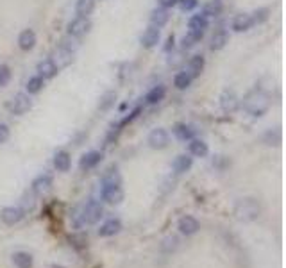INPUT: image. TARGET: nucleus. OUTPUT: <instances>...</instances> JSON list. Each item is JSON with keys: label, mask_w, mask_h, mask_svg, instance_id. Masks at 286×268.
<instances>
[{"label": "nucleus", "mask_w": 286, "mask_h": 268, "mask_svg": "<svg viewBox=\"0 0 286 268\" xmlns=\"http://www.w3.org/2000/svg\"><path fill=\"white\" fill-rule=\"evenodd\" d=\"M268 13H270V9H267V8L256 9V11H254V16L251 15V18H253V23H263L265 20L268 18Z\"/></svg>", "instance_id": "4c0bfd02"}, {"label": "nucleus", "mask_w": 286, "mask_h": 268, "mask_svg": "<svg viewBox=\"0 0 286 268\" xmlns=\"http://www.w3.org/2000/svg\"><path fill=\"white\" fill-rule=\"evenodd\" d=\"M159 36H161V32H159L158 27H149L141 36V45L145 49H152V47H156L159 43Z\"/></svg>", "instance_id": "f3484780"}, {"label": "nucleus", "mask_w": 286, "mask_h": 268, "mask_svg": "<svg viewBox=\"0 0 286 268\" xmlns=\"http://www.w3.org/2000/svg\"><path fill=\"white\" fill-rule=\"evenodd\" d=\"M193 165V158L188 154H181V156H177L175 159H173L172 163V168L175 174H185V172H188L190 168H192Z\"/></svg>", "instance_id": "a211bd4d"}, {"label": "nucleus", "mask_w": 286, "mask_h": 268, "mask_svg": "<svg viewBox=\"0 0 286 268\" xmlns=\"http://www.w3.org/2000/svg\"><path fill=\"white\" fill-rule=\"evenodd\" d=\"M100 199L105 204L118 206L124 200V189L122 186H108V188H100Z\"/></svg>", "instance_id": "6e6552de"}, {"label": "nucleus", "mask_w": 286, "mask_h": 268, "mask_svg": "<svg viewBox=\"0 0 286 268\" xmlns=\"http://www.w3.org/2000/svg\"><path fill=\"white\" fill-rule=\"evenodd\" d=\"M158 4L161 6L163 9H170L173 6H177V0H158Z\"/></svg>", "instance_id": "a19ab883"}, {"label": "nucleus", "mask_w": 286, "mask_h": 268, "mask_svg": "<svg viewBox=\"0 0 286 268\" xmlns=\"http://www.w3.org/2000/svg\"><path fill=\"white\" fill-rule=\"evenodd\" d=\"M263 141L267 145H279V143H281V131H279V129L267 131V134L263 136Z\"/></svg>", "instance_id": "f704fd0d"}, {"label": "nucleus", "mask_w": 286, "mask_h": 268, "mask_svg": "<svg viewBox=\"0 0 286 268\" xmlns=\"http://www.w3.org/2000/svg\"><path fill=\"white\" fill-rule=\"evenodd\" d=\"M188 27L190 30H195V32H204L207 29V18L204 15H193L190 18Z\"/></svg>", "instance_id": "cd10ccee"}, {"label": "nucleus", "mask_w": 286, "mask_h": 268, "mask_svg": "<svg viewBox=\"0 0 286 268\" xmlns=\"http://www.w3.org/2000/svg\"><path fill=\"white\" fill-rule=\"evenodd\" d=\"M240 106V100H238L236 93L231 90H226L220 95V107H222L224 113H234Z\"/></svg>", "instance_id": "9b49d317"}, {"label": "nucleus", "mask_w": 286, "mask_h": 268, "mask_svg": "<svg viewBox=\"0 0 286 268\" xmlns=\"http://www.w3.org/2000/svg\"><path fill=\"white\" fill-rule=\"evenodd\" d=\"M43 86H45V79H42L40 75L30 77L29 83H27V93H29V95L40 93V91L43 90Z\"/></svg>", "instance_id": "7c9ffc66"}, {"label": "nucleus", "mask_w": 286, "mask_h": 268, "mask_svg": "<svg viewBox=\"0 0 286 268\" xmlns=\"http://www.w3.org/2000/svg\"><path fill=\"white\" fill-rule=\"evenodd\" d=\"M170 49H173V36H168V40H166L165 50H170Z\"/></svg>", "instance_id": "79ce46f5"}, {"label": "nucleus", "mask_w": 286, "mask_h": 268, "mask_svg": "<svg viewBox=\"0 0 286 268\" xmlns=\"http://www.w3.org/2000/svg\"><path fill=\"white\" fill-rule=\"evenodd\" d=\"M100 188H108V186H122V175L118 172L117 166H110L108 170L104 172L100 179Z\"/></svg>", "instance_id": "ddd939ff"}, {"label": "nucleus", "mask_w": 286, "mask_h": 268, "mask_svg": "<svg viewBox=\"0 0 286 268\" xmlns=\"http://www.w3.org/2000/svg\"><path fill=\"white\" fill-rule=\"evenodd\" d=\"M52 182H54V179H52V175H50V174L38 175V177L32 181V192L36 193V195H42V193L49 192L50 186H52Z\"/></svg>", "instance_id": "dca6fc26"}, {"label": "nucleus", "mask_w": 286, "mask_h": 268, "mask_svg": "<svg viewBox=\"0 0 286 268\" xmlns=\"http://www.w3.org/2000/svg\"><path fill=\"white\" fill-rule=\"evenodd\" d=\"M9 140V127L6 124H0V145Z\"/></svg>", "instance_id": "ea45409f"}, {"label": "nucleus", "mask_w": 286, "mask_h": 268, "mask_svg": "<svg viewBox=\"0 0 286 268\" xmlns=\"http://www.w3.org/2000/svg\"><path fill=\"white\" fill-rule=\"evenodd\" d=\"M204 32H195V30H188V34L183 38V49H192L202 40Z\"/></svg>", "instance_id": "2f4dec72"}, {"label": "nucleus", "mask_w": 286, "mask_h": 268, "mask_svg": "<svg viewBox=\"0 0 286 268\" xmlns=\"http://www.w3.org/2000/svg\"><path fill=\"white\" fill-rule=\"evenodd\" d=\"M166 95V88L165 86H154L151 91L147 93V97H145V100H147V104H151V106H154V104H159L165 98Z\"/></svg>", "instance_id": "a878e982"}, {"label": "nucleus", "mask_w": 286, "mask_h": 268, "mask_svg": "<svg viewBox=\"0 0 286 268\" xmlns=\"http://www.w3.org/2000/svg\"><path fill=\"white\" fill-rule=\"evenodd\" d=\"M9 81H11V68L8 64H0V88L8 86Z\"/></svg>", "instance_id": "c9c22d12"}, {"label": "nucleus", "mask_w": 286, "mask_h": 268, "mask_svg": "<svg viewBox=\"0 0 286 268\" xmlns=\"http://www.w3.org/2000/svg\"><path fill=\"white\" fill-rule=\"evenodd\" d=\"M243 107L253 117H263L268 111V107H270V97L261 90L248 91L243 98Z\"/></svg>", "instance_id": "f257e3e1"}, {"label": "nucleus", "mask_w": 286, "mask_h": 268, "mask_svg": "<svg viewBox=\"0 0 286 268\" xmlns=\"http://www.w3.org/2000/svg\"><path fill=\"white\" fill-rule=\"evenodd\" d=\"M190 154L195 156V158H206L209 148H207V143L202 140H190Z\"/></svg>", "instance_id": "b1692460"}, {"label": "nucleus", "mask_w": 286, "mask_h": 268, "mask_svg": "<svg viewBox=\"0 0 286 268\" xmlns=\"http://www.w3.org/2000/svg\"><path fill=\"white\" fill-rule=\"evenodd\" d=\"M11 261H13V264H15L16 268H32V264H34L32 254L23 252V250H18V252L13 254Z\"/></svg>", "instance_id": "aec40b11"}, {"label": "nucleus", "mask_w": 286, "mask_h": 268, "mask_svg": "<svg viewBox=\"0 0 286 268\" xmlns=\"http://www.w3.org/2000/svg\"><path fill=\"white\" fill-rule=\"evenodd\" d=\"M59 72V66L56 64L54 59H43L42 63H38V75L42 79H52Z\"/></svg>", "instance_id": "4468645a"}, {"label": "nucleus", "mask_w": 286, "mask_h": 268, "mask_svg": "<svg viewBox=\"0 0 286 268\" xmlns=\"http://www.w3.org/2000/svg\"><path fill=\"white\" fill-rule=\"evenodd\" d=\"M147 143H149V147L154 148V150H163V148L168 147L170 134L166 132V129L158 127V129H154V131H151V134H149V138H147Z\"/></svg>", "instance_id": "20e7f679"}, {"label": "nucleus", "mask_w": 286, "mask_h": 268, "mask_svg": "<svg viewBox=\"0 0 286 268\" xmlns=\"http://www.w3.org/2000/svg\"><path fill=\"white\" fill-rule=\"evenodd\" d=\"M227 43H229V34H227L226 30H219L211 38V50H222Z\"/></svg>", "instance_id": "bb28decb"}, {"label": "nucleus", "mask_w": 286, "mask_h": 268, "mask_svg": "<svg viewBox=\"0 0 286 268\" xmlns=\"http://www.w3.org/2000/svg\"><path fill=\"white\" fill-rule=\"evenodd\" d=\"M177 229H179V233H181L183 236H193V234H197L200 231V222L195 216L185 215L177 222Z\"/></svg>", "instance_id": "0eeeda50"}, {"label": "nucleus", "mask_w": 286, "mask_h": 268, "mask_svg": "<svg viewBox=\"0 0 286 268\" xmlns=\"http://www.w3.org/2000/svg\"><path fill=\"white\" fill-rule=\"evenodd\" d=\"M253 25H254L253 18H251V15H247V13H240V15H236V18L233 20V29L236 30V32H245V30H248Z\"/></svg>", "instance_id": "412c9836"}, {"label": "nucleus", "mask_w": 286, "mask_h": 268, "mask_svg": "<svg viewBox=\"0 0 286 268\" xmlns=\"http://www.w3.org/2000/svg\"><path fill=\"white\" fill-rule=\"evenodd\" d=\"M168 20H170L168 9L158 8V9H154V11H152V15H151V22H152V25H154V27L166 25V23H168Z\"/></svg>", "instance_id": "393cba45"}, {"label": "nucleus", "mask_w": 286, "mask_h": 268, "mask_svg": "<svg viewBox=\"0 0 286 268\" xmlns=\"http://www.w3.org/2000/svg\"><path fill=\"white\" fill-rule=\"evenodd\" d=\"M104 216V206L98 202V200H88L86 204L81 208V211L76 215V227H83V225H93L98 220Z\"/></svg>", "instance_id": "f03ea898"}, {"label": "nucleus", "mask_w": 286, "mask_h": 268, "mask_svg": "<svg viewBox=\"0 0 286 268\" xmlns=\"http://www.w3.org/2000/svg\"><path fill=\"white\" fill-rule=\"evenodd\" d=\"M192 84V77L188 75V72H179L175 77H173V86L177 90H186Z\"/></svg>", "instance_id": "473e14b6"}, {"label": "nucleus", "mask_w": 286, "mask_h": 268, "mask_svg": "<svg viewBox=\"0 0 286 268\" xmlns=\"http://www.w3.org/2000/svg\"><path fill=\"white\" fill-rule=\"evenodd\" d=\"M102 158H104V154H102V152H98V150L86 152V154H84L83 158L79 159V168L83 172L91 170V168H95V166H97L98 163L102 161Z\"/></svg>", "instance_id": "f8f14e48"}, {"label": "nucleus", "mask_w": 286, "mask_h": 268, "mask_svg": "<svg viewBox=\"0 0 286 268\" xmlns=\"http://www.w3.org/2000/svg\"><path fill=\"white\" fill-rule=\"evenodd\" d=\"M115 100H117V93H115V91H108V93H104L100 97V102H98V109H102V111L110 109V107L115 104Z\"/></svg>", "instance_id": "72a5a7b5"}, {"label": "nucleus", "mask_w": 286, "mask_h": 268, "mask_svg": "<svg viewBox=\"0 0 286 268\" xmlns=\"http://www.w3.org/2000/svg\"><path fill=\"white\" fill-rule=\"evenodd\" d=\"M54 166L57 172H68L72 166V156L66 150H59L54 156Z\"/></svg>", "instance_id": "6ab92c4d"}, {"label": "nucleus", "mask_w": 286, "mask_h": 268, "mask_svg": "<svg viewBox=\"0 0 286 268\" xmlns=\"http://www.w3.org/2000/svg\"><path fill=\"white\" fill-rule=\"evenodd\" d=\"M261 206L256 199H241L234 206V215L241 222H254L260 216Z\"/></svg>", "instance_id": "7ed1b4c3"}, {"label": "nucleus", "mask_w": 286, "mask_h": 268, "mask_svg": "<svg viewBox=\"0 0 286 268\" xmlns=\"http://www.w3.org/2000/svg\"><path fill=\"white\" fill-rule=\"evenodd\" d=\"M204 66H206V61H204V57L202 56H193L192 59H190V66H188V75L192 77H199L200 73H202V70H204Z\"/></svg>", "instance_id": "5701e85b"}, {"label": "nucleus", "mask_w": 286, "mask_h": 268, "mask_svg": "<svg viewBox=\"0 0 286 268\" xmlns=\"http://www.w3.org/2000/svg\"><path fill=\"white\" fill-rule=\"evenodd\" d=\"M224 9V4H222V0H211V2H207L206 6H204V11L202 15L206 16H219L220 13H222Z\"/></svg>", "instance_id": "c85d7f7f"}, {"label": "nucleus", "mask_w": 286, "mask_h": 268, "mask_svg": "<svg viewBox=\"0 0 286 268\" xmlns=\"http://www.w3.org/2000/svg\"><path fill=\"white\" fill-rule=\"evenodd\" d=\"M95 9V0H77L76 11L79 16H88Z\"/></svg>", "instance_id": "c756f323"}, {"label": "nucleus", "mask_w": 286, "mask_h": 268, "mask_svg": "<svg viewBox=\"0 0 286 268\" xmlns=\"http://www.w3.org/2000/svg\"><path fill=\"white\" fill-rule=\"evenodd\" d=\"M11 113L13 114H16V117H22V114H25L27 111L32 107V100L29 98V95H25V93H18V95H15L13 97V100H11Z\"/></svg>", "instance_id": "1a4fd4ad"}, {"label": "nucleus", "mask_w": 286, "mask_h": 268, "mask_svg": "<svg viewBox=\"0 0 286 268\" xmlns=\"http://www.w3.org/2000/svg\"><path fill=\"white\" fill-rule=\"evenodd\" d=\"M177 4L183 11H193L199 6V0H177Z\"/></svg>", "instance_id": "58836bf2"}, {"label": "nucleus", "mask_w": 286, "mask_h": 268, "mask_svg": "<svg viewBox=\"0 0 286 268\" xmlns=\"http://www.w3.org/2000/svg\"><path fill=\"white\" fill-rule=\"evenodd\" d=\"M177 245H179V240H177L175 236H168V238L163 240L161 249L165 250V252H172V250L177 249Z\"/></svg>", "instance_id": "e433bc0d"}, {"label": "nucleus", "mask_w": 286, "mask_h": 268, "mask_svg": "<svg viewBox=\"0 0 286 268\" xmlns=\"http://www.w3.org/2000/svg\"><path fill=\"white\" fill-rule=\"evenodd\" d=\"M172 132H173V136H175L177 140H181V141L193 140V129L186 124H175L172 129Z\"/></svg>", "instance_id": "4be33fe9"}, {"label": "nucleus", "mask_w": 286, "mask_h": 268, "mask_svg": "<svg viewBox=\"0 0 286 268\" xmlns=\"http://www.w3.org/2000/svg\"><path fill=\"white\" fill-rule=\"evenodd\" d=\"M122 229H124V225H122L120 218H110L98 227V236L100 238H111V236L120 233Z\"/></svg>", "instance_id": "9d476101"}, {"label": "nucleus", "mask_w": 286, "mask_h": 268, "mask_svg": "<svg viewBox=\"0 0 286 268\" xmlns=\"http://www.w3.org/2000/svg\"><path fill=\"white\" fill-rule=\"evenodd\" d=\"M25 216V209L20 208V206H8L0 211V220L6 223V225H16L20 223Z\"/></svg>", "instance_id": "423d86ee"}, {"label": "nucleus", "mask_w": 286, "mask_h": 268, "mask_svg": "<svg viewBox=\"0 0 286 268\" xmlns=\"http://www.w3.org/2000/svg\"><path fill=\"white\" fill-rule=\"evenodd\" d=\"M91 29V22L88 16H77L76 20H72L68 23V36H74V38H81V36L88 34Z\"/></svg>", "instance_id": "39448f33"}, {"label": "nucleus", "mask_w": 286, "mask_h": 268, "mask_svg": "<svg viewBox=\"0 0 286 268\" xmlns=\"http://www.w3.org/2000/svg\"><path fill=\"white\" fill-rule=\"evenodd\" d=\"M18 47L23 52H29L36 47V32L32 29H25L20 32L18 36Z\"/></svg>", "instance_id": "2eb2a0df"}]
</instances>
